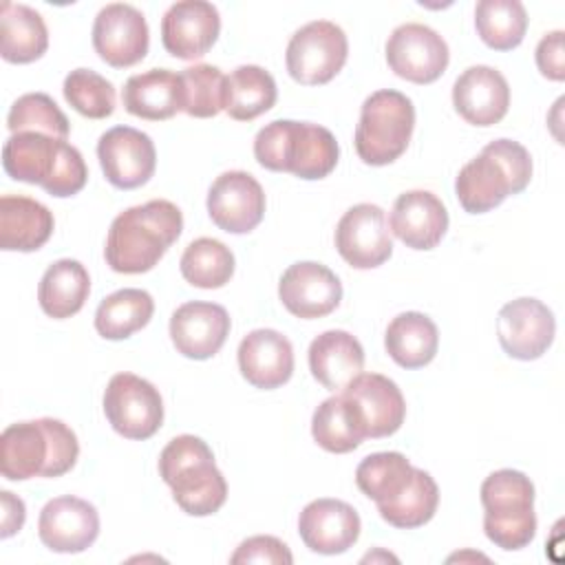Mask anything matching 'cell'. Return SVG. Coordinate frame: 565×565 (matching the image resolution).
<instances>
[{"label": "cell", "mask_w": 565, "mask_h": 565, "mask_svg": "<svg viewBox=\"0 0 565 565\" xmlns=\"http://www.w3.org/2000/svg\"><path fill=\"white\" fill-rule=\"evenodd\" d=\"M183 214L166 199H152L119 212L108 230L104 256L117 274L150 271L181 236Z\"/></svg>", "instance_id": "obj_1"}, {"label": "cell", "mask_w": 565, "mask_h": 565, "mask_svg": "<svg viewBox=\"0 0 565 565\" xmlns=\"http://www.w3.org/2000/svg\"><path fill=\"white\" fill-rule=\"evenodd\" d=\"M79 457V441L62 419L15 422L0 435V470L9 481L62 477Z\"/></svg>", "instance_id": "obj_2"}, {"label": "cell", "mask_w": 565, "mask_h": 565, "mask_svg": "<svg viewBox=\"0 0 565 565\" xmlns=\"http://www.w3.org/2000/svg\"><path fill=\"white\" fill-rule=\"evenodd\" d=\"M2 168L11 179L40 185L57 199L77 194L88 179L86 161L75 146L33 130L13 132L4 141Z\"/></svg>", "instance_id": "obj_3"}, {"label": "cell", "mask_w": 565, "mask_h": 565, "mask_svg": "<svg viewBox=\"0 0 565 565\" xmlns=\"http://www.w3.org/2000/svg\"><path fill=\"white\" fill-rule=\"evenodd\" d=\"M532 179V157L512 139H494L455 179V194L468 214H483L519 194Z\"/></svg>", "instance_id": "obj_4"}, {"label": "cell", "mask_w": 565, "mask_h": 565, "mask_svg": "<svg viewBox=\"0 0 565 565\" xmlns=\"http://www.w3.org/2000/svg\"><path fill=\"white\" fill-rule=\"evenodd\" d=\"M159 475L170 486L177 505L190 516H210L227 499V481L201 437L170 439L159 455Z\"/></svg>", "instance_id": "obj_5"}, {"label": "cell", "mask_w": 565, "mask_h": 565, "mask_svg": "<svg viewBox=\"0 0 565 565\" xmlns=\"http://www.w3.org/2000/svg\"><path fill=\"white\" fill-rule=\"evenodd\" d=\"M483 532L501 550H523L534 541V483L521 470L503 468L481 483Z\"/></svg>", "instance_id": "obj_6"}, {"label": "cell", "mask_w": 565, "mask_h": 565, "mask_svg": "<svg viewBox=\"0 0 565 565\" xmlns=\"http://www.w3.org/2000/svg\"><path fill=\"white\" fill-rule=\"evenodd\" d=\"M415 128L413 102L393 88L371 93L360 108L355 152L366 166H388L399 159Z\"/></svg>", "instance_id": "obj_7"}, {"label": "cell", "mask_w": 565, "mask_h": 565, "mask_svg": "<svg viewBox=\"0 0 565 565\" xmlns=\"http://www.w3.org/2000/svg\"><path fill=\"white\" fill-rule=\"evenodd\" d=\"M347 55L349 42L342 26L331 20H313L289 38L285 64L298 84L320 86L342 71Z\"/></svg>", "instance_id": "obj_8"}, {"label": "cell", "mask_w": 565, "mask_h": 565, "mask_svg": "<svg viewBox=\"0 0 565 565\" xmlns=\"http://www.w3.org/2000/svg\"><path fill=\"white\" fill-rule=\"evenodd\" d=\"M104 413L115 433L143 441L163 424V399L152 382L124 371L106 384Z\"/></svg>", "instance_id": "obj_9"}, {"label": "cell", "mask_w": 565, "mask_h": 565, "mask_svg": "<svg viewBox=\"0 0 565 565\" xmlns=\"http://www.w3.org/2000/svg\"><path fill=\"white\" fill-rule=\"evenodd\" d=\"M448 60L450 51L446 40L428 24H399L386 40V62L391 71L413 84H430L439 79Z\"/></svg>", "instance_id": "obj_10"}, {"label": "cell", "mask_w": 565, "mask_h": 565, "mask_svg": "<svg viewBox=\"0 0 565 565\" xmlns=\"http://www.w3.org/2000/svg\"><path fill=\"white\" fill-rule=\"evenodd\" d=\"M150 46V31L143 13L126 2L102 7L93 22V49L113 68L141 62Z\"/></svg>", "instance_id": "obj_11"}, {"label": "cell", "mask_w": 565, "mask_h": 565, "mask_svg": "<svg viewBox=\"0 0 565 565\" xmlns=\"http://www.w3.org/2000/svg\"><path fill=\"white\" fill-rule=\"evenodd\" d=\"M97 159L106 181L119 190H135L150 181L157 150L150 135L132 126L108 128L97 141Z\"/></svg>", "instance_id": "obj_12"}, {"label": "cell", "mask_w": 565, "mask_h": 565, "mask_svg": "<svg viewBox=\"0 0 565 565\" xmlns=\"http://www.w3.org/2000/svg\"><path fill=\"white\" fill-rule=\"evenodd\" d=\"M554 333V313L536 298H516L499 309V344L514 360L530 362L541 358L552 347Z\"/></svg>", "instance_id": "obj_13"}, {"label": "cell", "mask_w": 565, "mask_h": 565, "mask_svg": "<svg viewBox=\"0 0 565 565\" xmlns=\"http://www.w3.org/2000/svg\"><path fill=\"white\" fill-rule=\"evenodd\" d=\"M335 249L355 269H373L393 254L384 210L375 203L349 207L335 225Z\"/></svg>", "instance_id": "obj_14"}, {"label": "cell", "mask_w": 565, "mask_h": 565, "mask_svg": "<svg viewBox=\"0 0 565 565\" xmlns=\"http://www.w3.org/2000/svg\"><path fill=\"white\" fill-rule=\"evenodd\" d=\"M362 430L371 439L388 437L399 430L406 417V402L399 386L380 373H360L342 391Z\"/></svg>", "instance_id": "obj_15"}, {"label": "cell", "mask_w": 565, "mask_h": 565, "mask_svg": "<svg viewBox=\"0 0 565 565\" xmlns=\"http://www.w3.org/2000/svg\"><path fill=\"white\" fill-rule=\"evenodd\" d=\"M263 185L245 170H230L214 179L207 192V214L227 234H247L265 216Z\"/></svg>", "instance_id": "obj_16"}, {"label": "cell", "mask_w": 565, "mask_h": 565, "mask_svg": "<svg viewBox=\"0 0 565 565\" xmlns=\"http://www.w3.org/2000/svg\"><path fill=\"white\" fill-rule=\"evenodd\" d=\"M278 298L296 318H324L340 305L342 282L327 265L300 260L282 271Z\"/></svg>", "instance_id": "obj_17"}, {"label": "cell", "mask_w": 565, "mask_h": 565, "mask_svg": "<svg viewBox=\"0 0 565 565\" xmlns=\"http://www.w3.org/2000/svg\"><path fill=\"white\" fill-rule=\"evenodd\" d=\"M221 33V15L212 2L181 0L161 18L163 49L177 60L203 57Z\"/></svg>", "instance_id": "obj_18"}, {"label": "cell", "mask_w": 565, "mask_h": 565, "mask_svg": "<svg viewBox=\"0 0 565 565\" xmlns=\"http://www.w3.org/2000/svg\"><path fill=\"white\" fill-rule=\"evenodd\" d=\"M40 541L60 554H77L99 536V514L86 499L64 494L46 501L38 519Z\"/></svg>", "instance_id": "obj_19"}, {"label": "cell", "mask_w": 565, "mask_h": 565, "mask_svg": "<svg viewBox=\"0 0 565 565\" xmlns=\"http://www.w3.org/2000/svg\"><path fill=\"white\" fill-rule=\"evenodd\" d=\"M230 335V316L216 302L192 300L174 309L170 340L183 358L207 360L221 351Z\"/></svg>", "instance_id": "obj_20"}, {"label": "cell", "mask_w": 565, "mask_h": 565, "mask_svg": "<svg viewBox=\"0 0 565 565\" xmlns=\"http://www.w3.org/2000/svg\"><path fill=\"white\" fill-rule=\"evenodd\" d=\"M362 530L360 514L340 499H316L298 516V534L316 554H342L358 541Z\"/></svg>", "instance_id": "obj_21"}, {"label": "cell", "mask_w": 565, "mask_h": 565, "mask_svg": "<svg viewBox=\"0 0 565 565\" xmlns=\"http://www.w3.org/2000/svg\"><path fill=\"white\" fill-rule=\"evenodd\" d=\"M452 106L472 126H494L510 108L508 79L492 66H468L452 84Z\"/></svg>", "instance_id": "obj_22"}, {"label": "cell", "mask_w": 565, "mask_h": 565, "mask_svg": "<svg viewBox=\"0 0 565 565\" xmlns=\"http://www.w3.org/2000/svg\"><path fill=\"white\" fill-rule=\"evenodd\" d=\"M391 232L411 249H433L448 230V210L428 190H408L393 203Z\"/></svg>", "instance_id": "obj_23"}, {"label": "cell", "mask_w": 565, "mask_h": 565, "mask_svg": "<svg viewBox=\"0 0 565 565\" xmlns=\"http://www.w3.org/2000/svg\"><path fill=\"white\" fill-rule=\"evenodd\" d=\"M241 375L256 388L271 391L294 373V347L276 329H254L238 344Z\"/></svg>", "instance_id": "obj_24"}, {"label": "cell", "mask_w": 565, "mask_h": 565, "mask_svg": "<svg viewBox=\"0 0 565 565\" xmlns=\"http://www.w3.org/2000/svg\"><path fill=\"white\" fill-rule=\"evenodd\" d=\"M124 108L148 121H163L183 110L181 73L170 68H150L130 75L121 90Z\"/></svg>", "instance_id": "obj_25"}, {"label": "cell", "mask_w": 565, "mask_h": 565, "mask_svg": "<svg viewBox=\"0 0 565 565\" xmlns=\"http://www.w3.org/2000/svg\"><path fill=\"white\" fill-rule=\"evenodd\" d=\"M311 375L329 391H342L364 369V349L355 335L329 329L309 344Z\"/></svg>", "instance_id": "obj_26"}, {"label": "cell", "mask_w": 565, "mask_h": 565, "mask_svg": "<svg viewBox=\"0 0 565 565\" xmlns=\"http://www.w3.org/2000/svg\"><path fill=\"white\" fill-rule=\"evenodd\" d=\"M55 221L46 205L31 196L0 199V247L4 252H35L53 234Z\"/></svg>", "instance_id": "obj_27"}, {"label": "cell", "mask_w": 565, "mask_h": 565, "mask_svg": "<svg viewBox=\"0 0 565 565\" xmlns=\"http://www.w3.org/2000/svg\"><path fill=\"white\" fill-rule=\"evenodd\" d=\"M49 49V31L44 18L15 2L0 7V55L11 64H29L40 60Z\"/></svg>", "instance_id": "obj_28"}, {"label": "cell", "mask_w": 565, "mask_h": 565, "mask_svg": "<svg viewBox=\"0 0 565 565\" xmlns=\"http://www.w3.org/2000/svg\"><path fill=\"white\" fill-rule=\"evenodd\" d=\"M90 294V276L79 260L60 258L46 267L38 285L42 311L55 320L75 316Z\"/></svg>", "instance_id": "obj_29"}, {"label": "cell", "mask_w": 565, "mask_h": 565, "mask_svg": "<svg viewBox=\"0 0 565 565\" xmlns=\"http://www.w3.org/2000/svg\"><path fill=\"white\" fill-rule=\"evenodd\" d=\"M384 347L391 360L402 369H422L433 362L437 353V324L426 313L404 311L388 322Z\"/></svg>", "instance_id": "obj_30"}, {"label": "cell", "mask_w": 565, "mask_h": 565, "mask_svg": "<svg viewBox=\"0 0 565 565\" xmlns=\"http://www.w3.org/2000/svg\"><path fill=\"white\" fill-rule=\"evenodd\" d=\"M278 97L269 71L256 64L236 66L225 82V113L236 121H252L267 113Z\"/></svg>", "instance_id": "obj_31"}, {"label": "cell", "mask_w": 565, "mask_h": 565, "mask_svg": "<svg viewBox=\"0 0 565 565\" xmlns=\"http://www.w3.org/2000/svg\"><path fill=\"white\" fill-rule=\"evenodd\" d=\"M152 313L154 300L146 289H117L99 302L95 311V329L106 340H126L143 329Z\"/></svg>", "instance_id": "obj_32"}, {"label": "cell", "mask_w": 565, "mask_h": 565, "mask_svg": "<svg viewBox=\"0 0 565 565\" xmlns=\"http://www.w3.org/2000/svg\"><path fill=\"white\" fill-rule=\"evenodd\" d=\"M311 435L320 448L335 455L351 452L366 439L351 404L342 397V393L327 397L313 411Z\"/></svg>", "instance_id": "obj_33"}, {"label": "cell", "mask_w": 565, "mask_h": 565, "mask_svg": "<svg viewBox=\"0 0 565 565\" xmlns=\"http://www.w3.org/2000/svg\"><path fill=\"white\" fill-rule=\"evenodd\" d=\"M413 472L415 466L402 452H373L358 463L355 483L380 508L404 492Z\"/></svg>", "instance_id": "obj_34"}, {"label": "cell", "mask_w": 565, "mask_h": 565, "mask_svg": "<svg viewBox=\"0 0 565 565\" xmlns=\"http://www.w3.org/2000/svg\"><path fill=\"white\" fill-rule=\"evenodd\" d=\"M475 26L483 44L510 51L525 38L527 11L519 0H481L475 7Z\"/></svg>", "instance_id": "obj_35"}, {"label": "cell", "mask_w": 565, "mask_h": 565, "mask_svg": "<svg viewBox=\"0 0 565 565\" xmlns=\"http://www.w3.org/2000/svg\"><path fill=\"white\" fill-rule=\"evenodd\" d=\"M179 269L192 287L218 289L227 285L234 274V254L225 243L203 236L185 247Z\"/></svg>", "instance_id": "obj_36"}, {"label": "cell", "mask_w": 565, "mask_h": 565, "mask_svg": "<svg viewBox=\"0 0 565 565\" xmlns=\"http://www.w3.org/2000/svg\"><path fill=\"white\" fill-rule=\"evenodd\" d=\"M437 503H439V488L435 479L426 470L415 468L413 479L404 488V492L393 501L380 505L377 512L393 527L415 530L435 516Z\"/></svg>", "instance_id": "obj_37"}, {"label": "cell", "mask_w": 565, "mask_h": 565, "mask_svg": "<svg viewBox=\"0 0 565 565\" xmlns=\"http://www.w3.org/2000/svg\"><path fill=\"white\" fill-rule=\"evenodd\" d=\"M305 121L274 119L263 126L254 137L256 161L271 172H294L300 146H302Z\"/></svg>", "instance_id": "obj_38"}, {"label": "cell", "mask_w": 565, "mask_h": 565, "mask_svg": "<svg viewBox=\"0 0 565 565\" xmlns=\"http://www.w3.org/2000/svg\"><path fill=\"white\" fill-rule=\"evenodd\" d=\"M225 82L227 75L212 64H194L183 68V113L199 119L216 117L221 110H225Z\"/></svg>", "instance_id": "obj_39"}, {"label": "cell", "mask_w": 565, "mask_h": 565, "mask_svg": "<svg viewBox=\"0 0 565 565\" xmlns=\"http://www.w3.org/2000/svg\"><path fill=\"white\" fill-rule=\"evenodd\" d=\"M7 128L13 132H44L55 139H66L71 124L60 106L46 93H26L18 97L7 115Z\"/></svg>", "instance_id": "obj_40"}, {"label": "cell", "mask_w": 565, "mask_h": 565, "mask_svg": "<svg viewBox=\"0 0 565 565\" xmlns=\"http://www.w3.org/2000/svg\"><path fill=\"white\" fill-rule=\"evenodd\" d=\"M64 99L88 119L110 117L115 110V86L93 68H75L64 77Z\"/></svg>", "instance_id": "obj_41"}, {"label": "cell", "mask_w": 565, "mask_h": 565, "mask_svg": "<svg viewBox=\"0 0 565 565\" xmlns=\"http://www.w3.org/2000/svg\"><path fill=\"white\" fill-rule=\"evenodd\" d=\"M338 157H340V146L333 132L320 124L305 121L302 146L291 174L305 181L324 179L338 166Z\"/></svg>", "instance_id": "obj_42"}, {"label": "cell", "mask_w": 565, "mask_h": 565, "mask_svg": "<svg viewBox=\"0 0 565 565\" xmlns=\"http://www.w3.org/2000/svg\"><path fill=\"white\" fill-rule=\"evenodd\" d=\"M230 563L238 565V563H274V565H291L294 556L289 552V547L276 539V536H267V534H258V536H249L245 539L236 552L230 556Z\"/></svg>", "instance_id": "obj_43"}, {"label": "cell", "mask_w": 565, "mask_h": 565, "mask_svg": "<svg viewBox=\"0 0 565 565\" xmlns=\"http://www.w3.org/2000/svg\"><path fill=\"white\" fill-rule=\"evenodd\" d=\"M536 66L543 77L563 82L565 79V53H563V31H550L536 44Z\"/></svg>", "instance_id": "obj_44"}, {"label": "cell", "mask_w": 565, "mask_h": 565, "mask_svg": "<svg viewBox=\"0 0 565 565\" xmlns=\"http://www.w3.org/2000/svg\"><path fill=\"white\" fill-rule=\"evenodd\" d=\"M0 510H2L0 539H9V536H13L15 532L22 530L24 519H26V508H24V501L20 497H15L9 490H2L0 492Z\"/></svg>", "instance_id": "obj_45"}]
</instances>
